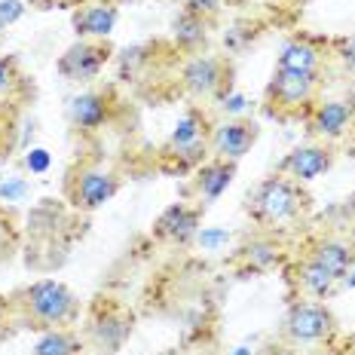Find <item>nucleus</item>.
Here are the masks:
<instances>
[{"label": "nucleus", "instance_id": "obj_27", "mask_svg": "<svg viewBox=\"0 0 355 355\" xmlns=\"http://www.w3.org/2000/svg\"><path fill=\"white\" fill-rule=\"evenodd\" d=\"M25 10H28L25 0H0V28H3V31L12 28L21 16H25Z\"/></svg>", "mask_w": 355, "mask_h": 355}, {"label": "nucleus", "instance_id": "obj_15", "mask_svg": "<svg viewBox=\"0 0 355 355\" xmlns=\"http://www.w3.org/2000/svg\"><path fill=\"white\" fill-rule=\"evenodd\" d=\"M116 107L120 105H116L110 89H105V92H80L68 101V120L77 132L95 135V132H101L105 125L114 123Z\"/></svg>", "mask_w": 355, "mask_h": 355}, {"label": "nucleus", "instance_id": "obj_21", "mask_svg": "<svg viewBox=\"0 0 355 355\" xmlns=\"http://www.w3.org/2000/svg\"><path fill=\"white\" fill-rule=\"evenodd\" d=\"M209 28L211 21L193 16V12H178V19L172 21V40L184 55H196L199 49L209 43Z\"/></svg>", "mask_w": 355, "mask_h": 355}, {"label": "nucleus", "instance_id": "obj_20", "mask_svg": "<svg viewBox=\"0 0 355 355\" xmlns=\"http://www.w3.org/2000/svg\"><path fill=\"white\" fill-rule=\"evenodd\" d=\"M73 31H77V40H107L114 34L116 21H120V10L107 0H98V3H89L83 10L73 12Z\"/></svg>", "mask_w": 355, "mask_h": 355}, {"label": "nucleus", "instance_id": "obj_35", "mask_svg": "<svg viewBox=\"0 0 355 355\" xmlns=\"http://www.w3.org/2000/svg\"><path fill=\"white\" fill-rule=\"evenodd\" d=\"M0 43H3V28H0Z\"/></svg>", "mask_w": 355, "mask_h": 355}, {"label": "nucleus", "instance_id": "obj_12", "mask_svg": "<svg viewBox=\"0 0 355 355\" xmlns=\"http://www.w3.org/2000/svg\"><path fill=\"white\" fill-rule=\"evenodd\" d=\"M303 123H306L309 138L324 141V144H334V141H340V138L352 129V123H355V101L352 98H328V101L319 98Z\"/></svg>", "mask_w": 355, "mask_h": 355}, {"label": "nucleus", "instance_id": "obj_31", "mask_svg": "<svg viewBox=\"0 0 355 355\" xmlns=\"http://www.w3.org/2000/svg\"><path fill=\"white\" fill-rule=\"evenodd\" d=\"M202 245H209V248H218V245H224L227 239H230V233H224V230H199L196 236Z\"/></svg>", "mask_w": 355, "mask_h": 355}, {"label": "nucleus", "instance_id": "obj_7", "mask_svg": "<svg viewBox=\"0 0 355 355\" xmlns=\"http://www.w3.org/2000/svg\"><path fill=\"white\" fill-rule=\"evenodd\" d=\"M334 331H337V319L324 300H294L282 319L279 340L288 346H309L331 340Z\"/></svg>", "mask_w": 355, "mask_h": 355}, {"label": "nucleus", "instance_id": "obj_1", "mask_svg": "<svg viewBox=\"0 0 355 355\" xmlns=\"http://www.w3.org/2000/svg\"><path fill=\"white\" fill-rule=\"evenodd\" d=\"M313 209V196L306 193V184H297L291 178L272 172L263 181H257L245 196V214L257 230L285 236L288 227H297L306 220Z\"/></svg>", "mask_w": 355, "mask_h": 355}, {"label": "nucleus", "instance_id": "obj_11", "mask_svg": "<svg viewBox=\"0 0 355 355\" xmlns=\"http://www.w3.org/2000/svg\"><path fill=\"white\" fill-rule=\"evenodd\" d=\"M110 55H114V46L107 40H77L58 55L55 71L71 83H89L105 71Z\"/></svg>", "mask_w": 355, "mask_h": 355}, {"label": "nucleus", "instance_id": "obj_28", "mask_svg": "<svg viewBox=\"0 0 355 355\" xmlns=\"http://www.w3.org/2000/svg\"><path fill=\"white\" fill-rule=\"evenodd\" d=\"M16 313H12V300L6 297V294H0V343H3L6 337H12V331H16Z\"/></svg>", "mask_w": 355, "mask_h": 355}, {"label": "nucleus", "instance_id": "obj_33", "mask_svg": "<svg viewBox=\"0 0 355 355\" xmlns=\"http://www.w3.org/2000/svg\"><path fill=\"white\" fill-rule=\"evenodd\" d=\"M343 285H346V288H355V266H352V270H349V276H346V279H343Z\"/></svg>", "mask_w": 355, "mask_h": 355}, {"label": "nucleus", "instance_id": "obj_17", "mask_svg": "<svg viewBox=\"0 0 355 355\" xmlns=\"http://www.w3.org/2000/svg\"><path fill=\"white\" fill-rule=\"evenodd\" d=\"M236 166L239 162H230V159H218V157H209L199 168L190 172V187L187 193L196 199V205H211L218 202L220 196L227 193V187L233 184L236 178Z\"/></svg>", "mask_w": 355, "mask_h": 355}, {"label": "nucleus", "instance_id": "obj_16", "mask_svg": "<svg viewBox=\"0 0 355 355\" xmlns=\"http://www.w3.org/2000/svg\"><path fill=\"white\" fill-rule=\"evenodd\" d=\"M261 138V129L257 123L251 120H224L218 125H211V135H209V153L218 159H230V162H239L251 147L257 144Z\"/></svg>", "mask_w": 355, "mask_h": 355}, {"label": "nucleus", "instance_id": "obj_14", "mask_svg": "<svg viewBox=\"0 0 355 355\" xmlns=\"http://www.w3.org/2000/svg\"><path fill=\"white\" fill-rule=\"evenodd\" d=\"M202 205L190 202H172L168 209L159 211V218L153 220V239L162 245H190V242L202 230Z\"/></svg>", "mask_w": 355, "mask_h": 355}, {"label": "nucleus", "instance_id": "obj_32", "mask_svg": "<svg viewBox=\"0 0 355 355\" xmlns=\"http://www.w3.org/2000/svg\"><path fill=\"white\" fill-rule=\"evenodd\" d=\"M25 162H28V168H31V172H43V168L49 166V157H46V150H31Z\"/></svg>", "mask_w": 355, "mask_h": 355}, {"label": "nucleus", "instance_id": "obj_29", "mask_svg": "<svg viewBox=\"0 0 355 355\" xmlns=\"http://www.w3.org/2000/svg\"><path fill=\"white\" fill-rule=\"evenodd\" d=\"M334 58L340 62V68L355 77V37H346V40H340V43H337Z\"/></svg>", "mask_w": 355, "mask_h": 355}, {"label": "nucleus", "instance_id": "obj_13", "mask_svg": "<svg viewBox=\"0 0 355 355\" xmlns=\"http://www.w3.org/2000/svg\"><path fill=\"white\" fill-rule=\"evenodd\" d=\"M334 159H337L334 144L309 141V144L294 147L291 153H285V157L279 159L276 172L291 178V181H297V184H313L315 178H322L324 172L334 168Z\"/></svg>", "mask_w": 355, "mask_h": 355}, {"label": "nucleus", "instance_id": "obj_9", "mask_svg": "<svg viewBox=\"0 0 355 355\" xmlns=\"http://www.w3.org/2000/svg\"><path fill=\"white\" fill-rule=\"evenodd\" d=\"M181 86L187 89L193 98H227L230 89V64L218 55H187V62L181 64Z\"/></svg>", "mask_w": 355, "mask_h": 355}, {"label": "nucleus", "instance_id": "obj_26", "mask_svg": "<svg viewBox=\"0 0 355 355\" xmlns=\"http://www.w3.org/2000/svg\"><path fill=\"white\" fill-rule=\"evenodd\" d=\"M224 10V0H184V12H193V16L214 21Z\"/></svg>", "mask_w": 355, "mask_h": 355}, {"label": "nucleus", "instance_id": "obj_25", "mask_svg": "<svg viewBox=\"0 0 355 355\" xmlns=\"http://www.w3.org/2000/svg\"><path fill=\"white\" fill-rule=\"evenodd\" d=\"M16 116L19 107L0 105V162L10 157L12 147H16Z\"/></svg>", "mask_w": 355, "mask_h": 355}, {"label": "nucleus", "instance_id": "obj_2", "mask_svg": "<svg viewBox=\"0 0 355 355\" xmlns=\"http://www.w3.org/2000/svg\"><path fill=\"white\" fill-rule=\"evenodd\" d=\"M16 324L25 331H55L73 328L80 322V300L58 279H37L31 285H21L10 294Z\"/></svg>", "mask_w": 355, "mask_h": 355}, {"label": "nucleus", "instance_id": "obj_10", "mask_svg": "<svg viewBox=\"0 0 355 355\" xmlns=\"http://www.w3.org/2000/svg\"><path fill=\"white\" fill-rule=\"evenodd\" d=\"M285 279L288 288L297 294V300H331L343 285L337 276H331L322 263H315L303 251L285 261Z\"/></svg>", "mask_w": 355, "mask_h": 355}, {"label": "nucleus", "instance_id": "obj_37", "mask_svg": "<svg viewBox=\"0 0 355 355\" xmlns=\"http://www.w3.org/2000/svg\"><path fill=\"white\" fill-rule=\"evenodd\" d=\"M107 3H110V0H107Z\"/></svg>", "mask_w": 355, "mask_h": 355}, {"label": "nucleus", "instance_id": "obj_8", "mask_svg": "<svg viewBox=\"0 0 355 355\" xmlns=\"http://www.w3.org/2000/svg\"><path fill=\"white\" fill-rule=\"evenodd\" d=\"M288 257L291 254L285 248V236L257 230L227 257V266L239 279H245V276H263V272L276 270V266H285Z\"/></svg>", "mask_w": 355, "mask_h": 355}, {"label": "nucleus", "instance_id": "obj_23", "mask_svg": "<svg viewBox=\"0 0 355 355\" xmlns=\"http://www.w3.org/2000/svg\"><path fill=\"white\" fill-rule=\"evenodd\" d=\"M80 349H83V337L77 331L55 328V331H43L31 355H80Z\"/></svg>", "mask_w": 355, "mask_h": 355}, {"label": "nucleus", "instance_id": "obj_6", "mask_svg": "<svg viewBox=\"0 0 355 355\" xmlns=\"http://www.w3.org/2000/svg\"><path fill=\"white\" fill-rule=\"evenodd\" d=\"M132 328H135V313L116 297H110V294H101L89 306L80 337H83L89 349H95L98 355H116L129 343Z\"/></svg>", "mask_w": 355, "mask_h": 355}, {"label": "nucleus", "instance_id": "obj_3", "mask_svg": "<svg viewBox=\"0 0 355 355\" xmlns=\"http://www.w3.org/2000/svg\"><path fill=\"white\" fill-rule=\"evenodd\" d=\"M322 89H324L322 73L276 68L263 89V114L279 123L306 120V114L322 98Z\"/></svg>", "mask_w": 355, "mask_h": 355}, {"label": "nucleus", "instance_id": "obj_22", "mask_svg": "<svg viewBox=\"0 0 355 355\" xmlns=\"http://www.w3.org/2000/svg\"><path fill=\"white\" fill-rule=\"evenodd\" d=\"M31 92L28 77L21 73V64L16 55H0V105L21 107Z\"/></svg>", "mask_w": 355, "mask_h": 355}, {"label": "nucleus", "instance_id": "obj_30", "mask_svg": "<svg viewBox=\"0 0 355 355\" xmlns=\"http://www.w3.org/2000/svg\"><path fill=\"white\" fill-rule=\"evenodd\" d=\"M21 196H25V181H21V178H12V181L0 184V202H16Z\"/></svg>", "mask_w": 355, "mask_h": 355}, {"label": "nucleus", "instance_id": "obj_19", "mask_svg": "<svg viewBox=\"0 0 355 355\" xmlns=\"http://www.w3.org/2000/svg\"><path fill=\"white\" fill-rule=\"evenodd\" d=\"M334 55H328L322 40L315 37H291V40L282 46V53L276 58V68H288V71H303V73H322L328 71V62Z\"/></svg>", "mask_w": 355, "mask_h": 355}, {"label": "nucleus", "instance_id": "obj_24", "mask_svg": "<svg viewBox=\"0 0 355 355\" xmlns=\"http://www.w3.org/2000/svg\"><path fill=\"white\" fill-rule=\"evenodd\" d=\"M19 242H21V233L16 227V218L0 205V263L12 261L19 251Z\"/></svg>", "mask_w": 355, "mask_h": 355}, {"label": "nucleus", "instance_id": "obj_4", "mask_svg": "<svg viewBox=\"0 0 355 355\" xmlns=\"http://www.w3.org/2000/svg\"><path fill=\"white\" fill-rule=\"evenodd\" d=\"M209 135H211V123H209V116H205V110L202 107L184 110V116L175 123L172 135L159 147V172L187 175V172H193V168H199L211 157Z\"/></svg>", "mask_w": 355, "mask_h": 355}, {"label": "nucleus", "instance_id": "obj_34", "mask_svg": "<svg viewBox=\"0 0 355 355\" xmlns=\"http://www.w3.org/2000/svg\"><path fill=\"white\" fill-rule=\"evenodd\" d=\"M349 132H352V153H355V123H352V129H349Z\"/></svg>", "mask_w": 355, "mask_h": 355}, {"label": "nucleus", "instance_id": "obj_36", "mask_svg": "<svg viewBox=\"0 0 355 355\" xmlns=\"http://www.w3.org/2000/svg\"><path fill=\"white\" fill-rule=\"evenodd\" d=\"M263 355H272V352H263Z\"/></svg>", "mask_w": 355, "mask_h": 355}, {"label": "nucleus", "instance_id": "obj_18", "mask_svg": "<svg viewBox=\"0 0 355 355\" xmlns=\"http://www.w3.org/2000/svg\"><path fill=\"white\" fill-rule=\"evenodd\" d=\"M306 257H313L315 263H322L331 276H337L343 282L355 266V248L352 242H346L343 236H309L306 242L297 248Z\"/></svg>", "mask_w": 355, "mask_h": 355}, {"label": "nucleus", "instance_id": "obj_5", "mask_svg": "<svg viewBox=\"0 0 355 355\" xmlns=\"http://www.w3.org/2000/svg\"><path fill=\"white\" fill-rule=\"evenodd\" d=\"M123 187V178L105 166V159L98 157H83L77 159L64 175L62 193L64 202L77 211H98L105 202H110Z\"/></svg>", "mask_w": 355, "mask_h": 355}]
</instances>
